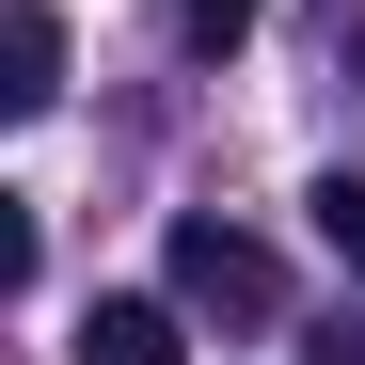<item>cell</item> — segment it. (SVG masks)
<instances>
[{"label": "cell", "mask_w": 365, "mask_h": 365, "mask_svg": "<svg viewBox=\"0 0 365 365\" xmlns=\"http://www.w3.org/2000/svg\"><path fill=\"white\" fill-rule=\"evenodd\" d=\"M175 302H191V318H270L286 302V270H270V238H238V222H175Z\"/></svg>", "instance_id": "6da1fadb"}, {"label": "cell", "mask_w": 365, "mask_h": 365, "mask_svg": "<svg viewBox=\"0 0 365 365\" xmlns=\"http://www.w3.org/2000/svg\"><path fill=\"white\" fill-rule=\"evenodd\" d=\"M48 96H64V16L48 0H0V128H32Z\"/></svg>", "instance_id": "7a4b0ae2"}, {"label": "cell", "mask_w": 365, "mask_h": 365, "mask_svg": "<svg viewBox=\"0 0 365 365\" xmlns=\"http://www.w3.org/2000/svg\"><path fill=\"white\" fill-rule=\"evenodd\" d=\"M80 365H191V334H175V302H128V286H111L80 318Z\"/></svg>", "instance_id": "3957f363"}, {"label": "cell", "mask_w": 365, "mask_h": 365, "mask_svg": "<svg viewBox=\"0 0 365 365\" xmlns=\"http://www.w3.org/2000/svg\"><path fill=\"white\" fill-rule=\"evenodd\" d=\"M302 207H318V255L365 286V175H318V191H302Z\"/></svg>", "instance_id": "277c9868"}, {"label": "cell", "mask_w": 365, "mask_h": 365, "mask_svg": "<svg viewBox=\"0 0 365 365\" xmlns=\"http://www.w3.org/2000/svg\"><path fill=\"white\" fill-rule=\"evenodd\" d=\"M255 16H270V0H175V32H191V48H255Z\"/></svg>", "instance_id": "5b68a950"}, {"label": "cell", "mask_w": 365, "mask_h": 365, "mask_svg": "<svg viewBox=\"0 0 365 365\" xmlns=\"http://www.w3.org/2000/svg\"><path fill=\"white\" fill-rule=\"evenodd\" d=\"M16 286H32V207L0 191V302H16Z\"/></svg>", "instance_id": "8992f818"}, {"label": "cell", "mask_w": 365, "mask_h": 365, "mask_svg": "<svg viewBox=\"0 0 365 365\" xmlns=\"http://www.w3.org/2000/svg\"><path fill=\"white\" fill-rule=\"evenodd\" d=\"M349 64H365V0H349Z\"/></svg>", "instance_id": "52a82bcc"}]
</instances>
